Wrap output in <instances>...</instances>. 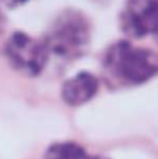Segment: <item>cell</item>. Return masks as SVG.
Returning <instances> with one entry per match:
<instances>
[{"label":"cell","instance_id":"obj_1","mask_svg":"<svg viewBox=\"0 0 158 159\" xmlns=\"http://www.w3.org/2000/svg\"><path fill=\"white\" fill-rule=\"evenodd\" d=\"M102 69L112 85H140L158 74V55L130 42L119 41L106 49Z\"/></svg>","mask_w":158,"mask_h":159},{"label":"cell","instance_id":"obj_2","mask_svg":"<svg viewBox=\"0 0 158 159\" xmlns=\"http://www.w3.org/2000/svg\"><path fill=\"white\" fill-rule=\"evenodd\" d=\"M91 39V22L80 10L66 8L53 20L44 42L49 53L73 60L84 55Z\"/></svg>","mask_w":158,"mask_h":159},{"label":"cell","instance_id":"obj_3","mask_svg":"<svg viewBox=\"0 0 158 159\" xmlns=\"http://www.w3.org/2000/svg\"><path fill=\"white\" fill-rule=\"evenodd\" d=\"M4 52L10 64L28 77H36L42 73L49 59V49L44 41L17 31L6 42Z\"/></svg>","mask_w":158,"mask_h":159},{"label":"cell","instance_id":"obj_4","mask_svg":"<svg viewBox=\"0 0 158 159\" xmlns=\"http://www.w3.org/2000/svg\"><path fill=\"white\" fill-rule=\"evenodd\" d=\"M151 0H128L119 17L120 28L130 38H144L148 34Z\"/></svg>","mask_w":158,"mask_h":159},{"label":"cell","instance_id":"obj_5","mask_svg":"<svg viewBox=\"0 0 158 159\" xmlns=\"http://www.w3.org/2000/svg\"><path fill=\"white\" fill-rule=\"evenodd\" d=\"M98 88L100 82L94 74L81 71L63 84L62 98L69 106H81L97 95Z\"/></svg>","mask_w":158,"mask_h":159},{"label":"cell","instance_id":"obj_6","mask_svg":"<svg viewBox=\"0 0 158 159\" xmlns=\"http://www.w3.org/2000/svg\"><path fill=\"white\" fill-rule=\"evenodd\" d=\"M45 159H92L81 145L70 141L52 144L45 152Z\"/></svg>","mask_w":158,"mask_h":159},{"label":"cell","instance_id":"obj_7","mask_svg":"<svg viewBox=\"0 0 158 159\" xmlns=\"http://www.w3.org/2000/svg\"><path fill=\"white\" fill-rule=\"evenodd\" d=\"M148 34L158 42V0H151L148 13Z\"/></svg>","mask_w":158,"mask_h":159},{"label":"cell","instance_id":"obj_8","mask_svg":"<svg viewBox=\"0 0 158 159\" xmlns=\"http://www.w3.org/2000/svg\"><path fill=\"white\" fill-rule=\"evenodd\" d=\"M0 2H2L4 6H7L8 8H16V7H18V6L27 3L28 0H0Z\"/></svg>","mask_w":158,"mask_h":159},{"label":"cell","instance_id":"obj_9","mask_svg":"<svg viewBox=\"0 0 158 159\" xmlns=\"http://www.w3.org/2000/svg\"><path fill=\"white\" fill-rule=\"evenodd\" d=\"M3 27H4V16L0 13V31H2Z\"/></svg>","mask_w":158,"mask_h":159},{"label":"cell","instance_id":"obj_10","mask_svg":"<svg viewBox=\"0 0 158 159\" xmlns=\"http://www.w3.org/2000/svg\"><path fill=\"white\" fill-rule=\"evenodd\" d=\"M92 159H108V158H102V157H94Z\"/></svg>","mask_w":158,"mask_h":159}]
</instances>
